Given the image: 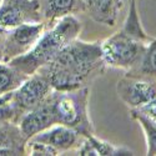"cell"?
<instances>
[{
	"instance_id": "1",
	"label": "cell",
	"mask_w": 156,
	"mask_h": 156,
	"mask_svg": "<svg viewBox=\"0 0 156 156\" xmlns=\"http://www.w3.org/2000/svg\"><path fill=\"white\" fill-rule=\"evenodd\" d=\"M102 65L99 43H85L75 39L39 71L48 77L54 90L70 91L80 89L91 76L101 73Z\"/></svg>"
},
{
	"instance_id": "2",
	"label": "cell",
	"mask_w": 156,
	"mask_h": 156,
	"mask_svg": "<svg viewBox=\"0 0 156 156\" xmlns=\"http://www.w3.org/2000/svg\"><path fill=\"white\" fill-rule=\"evenodd\" d=\"M81 30V24L73 15H65L59 19L54 28L43 33L35 45L20 56L8 61L11 66L25 75H33L53 60L60 50L74 41Z\"/></svg>"
},
{
	"instance_id": "3",
	"label": "cell",
	"mask_w": 156,
	"mask_h": 156,
	"mask_svg": "<svg viewBox=\"0 0 156 156\" xmlns=\"http://www.w3.org/2000/svg\"><path fill=\"white\" fill-rule=\"evenodd\" d=\"M87 95L86 87L70 91H51L48 99L56 124L71 127L85 136L91 134V125L87 118Z\"/></svg>"
},
{
	"instance_id": "4",
	"label": "cell",
	"mask_w": 156,
	"mask_h": 156,
	"mask_svg": "<svg viewBox=\"0 0 156 156\" xmlns=\"http://www.w3.org/2000/svg\"><path fill=\"white\" fill-rule=\"evenodd\" d=\"M146 46L124 33L118 31L101 44L102 60L105 64L115 68L131 69L139 65Z\"/></svg>"
},
{
	"instance_id": "5",
	"label": "cell",
	"mask_w": 156,
	"mask_h": 156,
	"mask_svg": "<svg viewBox=\"0 0 156 156\" xmlns=\"http://www.w3.org/2000/svg\"><path fill=\"white\" fill-rule=\"evenodd\" d=\"M53 86L50 85L48 77L37 71L30 75L16 90L12 91V104L16 111V116L27 114L31 109L36 108L51 94Z\"/></svg>"
},
{
	"instance_id": "6",
	"label": "cell",
	"mask_w": 156,
	"mask_h": 156,
	"mask_svg": "<svg viewBox=\"0 0 156 156\" xmlns=\"http://www.w3.org/2000/svg\"><path fill=\"white\" fill-rule=\"evenodd\" d=\"M44 28L45 24L39 21L21 24L9 30L3 45V60L8 62L11 59L28 53L43 35Z\"/></svg>"
},
{
	"instance_id": "7",
	"label": "cell",
	"mask_w": 156,
	"mask_h": 156,
	"mask_svg": "<svg viewBox=\"0 0 156 156\" xmlns=\"http://www.w3.org/2000/svg\"><path fill=\"white\" fill-rule=\"evenodd\" d=\"M40 3L37 0H3L0 4V30L9 31L18 25L39 23Z\"/></svg>"
},
{
	"instance_id": "8",
	"label": "cell",
	"mask_w": 156,
	"mask_h": 156,
	"mask_svg": "<svg viewBox=\"0 0 156 156\" xmlns=\"http://www.w3.org/2000/svg\"><path fill=\"white\" fill-rule=\"evenodd\" d=\"M121 100L131 108H141L156 99V80L142 75L125 76L118 84Z\"/></svg>"
},
{
	"instance_id": "9",
	"label": "cell",
	"mask_w": 156,
	"mask_h": 156,
	"mask_svg": "<svg viewBox=\"0 0 156 156\" xmlns=\"http://www.w3.org/2000/svg\"><path fill=\"white\" fill-rule=\"evenodd\" d=\"M56 125L55 116L51 110L50 101L46 98L40 105L31 109L20 120V133L25 140H29L34 135Z\"/></svg>"
},
{
	"instance_id": "10",
	"label": "cell",
	"mask_w": 156,
	"mask_h": 156,
	"mask_svg": "<svg viewBox=\"0 0 156 156\" xmlns=\"http://www.w3.org/2000/svg\"><path fill=\"white\" fill-rule=\"evenodd\" d=\"M79 139V133L76 130L68 127L65 125H59V126H51L44 131L39 133L30 137L29 140L43 142L49 146H53L58 151H65L74 147Z\"/></svg>"
},
{
	"instance_id": "11",
	"label": "cell",
	"mask_w": 156,
	"mask_h": 156,
	"mask_svg": "<svg viewBox=\"0 0 156 156\" xmlns=\"http://www.w3.org/2000/svg\"><path fill=\"white\" fill-rule=\"evenodd\" d=\"M84 9L95 21L115 25L118 15L124 5V0H81Z\"/></svg>"
},
{
	"instance_id": "12",
	"label": "cell",
	"mask_w": 156,
	"mask_h": 156,
	"mask_svg": "<svg viewBox=\"0 0 156 156\" xmlns=\"http://www.w3.org/2000/svg\"><path fill=\"white\" fill-rule=\"evenodd\" d=\"M80 155H133L131 151L121 147H115L109 142L96 139L90 134L86 136V141L79 149Z\"/></svg>"
},
{
	"instance_id": "13",
	"label": "cell",
	"mask_w": 156,
	"mask_h": 156,
	"mask_svg": "<svg viewBox=\"0 0 156 156\" xmlns=\"http://www.w3.org/2000/svg\"><path fill=\"white\" fill-rule=\"evenodd\" d=\"M28 77L9 62H0V95L16 90Z\"/></svg>"
},
{
	"instance_id": "14",
	"label": "cell",
	"mask_w": 156,
	"mask_h": 156,
	"mask_svg": "<svg viewBox=\"0 0 156 156\" xmlns=\"http://www.w3.org/2000/svg\"><path fill=\"white\" fill-rule=\"evenodd\" d=\"M79 4H83L81 0H45L44 15L50 20L60 19L65 15H69Z\"/></svg>"
},
{
	"instance_id": "15",
	"label": "cell",
	"mask_w": 156,
	"mask_h": 156,
	"mask_svg": "<svg viewBox=\"0 0 156 156\" xmlns=\"http://www.w3.org/2000/svg\"><path fill=\"white\" fill-rule=\"evenodd\" d=\"M130 11L127 19L124 24V28L121 29L124 33H126L127 35H130L131 37L136 39V40L144 41V40H150V37L145 34V31L142 30L141 24H140V19L137 15V9H136V0H130Z\"/></svg>"
},
{
	"instance_id": "16",
	"label": "cell",
	"mask_w": 156,
	"mask_h": 156,
	"mask_svg": "<svg viewBox=\"0 0 156 156\" xmlns=\"http://www.w3.org/2000/svg\"><path fill=\"white\" fill-rule=\"evenodd\" d=\"M131 115L145 130V135L147 139V155H156V121L140 110H133Z\"/></svg>"
},
{
	"instance_id": "17",
	"label": "cell",
	"mask_w": 156,
	"mask_h": 156,
	"mask_svg": "<svg viewBox=\"0 0 156 156\" xmlns=\"http://www.w3.org/2000/svg\"><path fill=\"white\" fill-rule=\"evenodd\" d=\"M139 75L156 80V40L145 49V53L139 62Z\"/></svg>"
},
{
	"instance_id": "18",
	"label": "cell",
	"mask_w": 156,
	"mask_h": 156,
	"mask_svg": "<svg viewBox=\"0 0 156 156\" xmlns=\"http://www.w3.org/2000/svg\"><path fill=\"white\" fill-rule=\"evenodd\" d=\"M18 136H23L20 129L15 130L14 127L2 125L0 126V149H11L19 152V150L15 149V146L19 144V140L16 139Z\"/></svg>"
},
{
	"instance_id": "19",
	"label": "cell",
	"mask_w": 156,
	"mask_h": 156,
	"mask_svg": "<svg viewBox=\"0 0 156 156\" xmlns=\"http://www.w3.org/2000/svg\"><path fill=\"white\" fill-rule=\"evenodd\" d=\"M28 149L30 155H58L59 154V151L53 146H49L46 144H43V142H37L33 140H29Z\"/></svg>"
},
{
	"instance_id": "20",
	"label": "cell",
	"mask_w": 156,
	"mask_h": 156,
	"mask_svg": "<svg viewBox=\"0 0 156 156\" xmlns=\"http://www.w3.org/2000/svg\"><path fill=\"white\" fill-rule=\"evenodd\" d=\"M139 110L156 121V99L149 101L145 105H142L141 108H139Z\"/></svg>"
},
{
	"instance_id": "21",
	"label": "cell",
	"mask_w": 156,
	"mask_h": 156,
	"mask_svg": "<svg viewBox=\"0 0 156 156\" xmlns=\"http://www.w3.org/2000/svg\"><path fill=\"white\" fill-rule=\"evenodd\" d=\"M2 31V30H0ZM3 45H4V41L2 40V36H0V55L3 56Z\"/></svg>"
},
{
	"instance_id": "22",
	"label": "cell",
	"mask_w": 156,
	"mask_h": 156,
	"mask_svg": "<svg viewBox=\"0 0 156 156\" xmlns=\"http://www.w3.org/2000/svg\"><path fill=\"white\" fill-rule=\"evenodd\" d=\"M2 2H3V0H0V4H2Z\"/></svg>"
}]
</instances>
